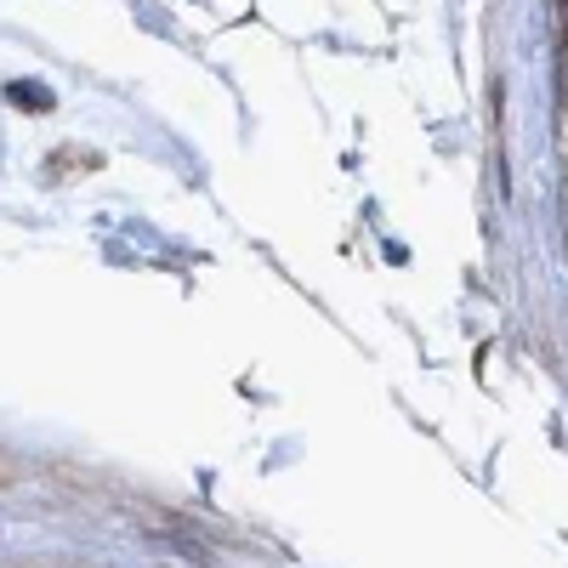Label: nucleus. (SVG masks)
I'll return each instance as SVG.
<instances>
[{
	"label": "nucleus",
	"instance_id": "1",
	"mask_svg": "<svg viewBox=\"0 0 568 568\" xmlns=\"http://www.w3.org/2000/svg\"><path fill=\"white\" fill-rule=\"evenodd\" d=\"M7 103H18V109L40 114V109H52L58 98H52V91H45L40 80H12V85H7Z\"/></svg>",
	"mask_w": 568,
	"mask_h": 568
}]
</instances>
